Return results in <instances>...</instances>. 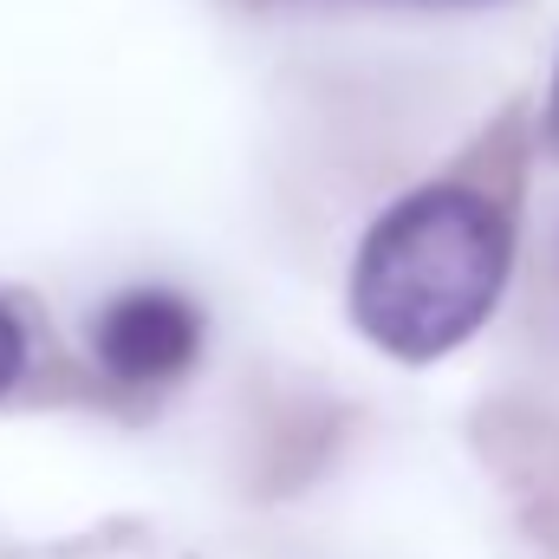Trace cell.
Returning <instances> with one entry per match:
<instances>
[{"label":"cell","instance_id":"cell-3","mask_svg":"<svg viewBox=\"0 0 559 559\" xmlns=\"http://www.w3.org/2000/svg\"><path fill=\"white\" fill-rule=\"evenodd\" d=\"M20 371H26V332H20V319L0 306V397L20 384Z\"/></svg>","mask_w":559,"mask_h":559},{"label":"cell","instance_id":"cell-2","mask_svg":"<svg viewBox=\"0 0 559 559\" xmlns=\"http://www.w3.org/2000/svg\"><path fill=\"white\" fill-rule=\"evenodd\" d=\"M202 352V312L169 286H131L92 319V358L118 384L182 378Z\"/></svg>","mask_w":559,"mask_h":559},{"label":"cell","instance_id":"cell-1","mask_svg":"<svg viewBox=\"0 0 559 559\" xmlns=\"http://www.w3.org/2000/svg\"><path fill=\"white\" fill-rule=\"evenodd\" d=\"M508 222L488 195L436 182L391 202L352 261V319L358 332L391 352L429 365L481 332L508 286Z\"/></svg>","mask_w":559,"mask_h":559},{"label":"cell","instance_id":"cell-4","mask_svg":"<svg viewBox=\"0 0 559 559\" xmlns=\"http://www.w3.org/2000/svg\"><path fill=\"white\" fill-rule=\"evenodd\" d=\"M554 131H559V79H554Z\"/></svg>","mask_w":559,"mask_h":559}]
</instances>
